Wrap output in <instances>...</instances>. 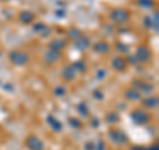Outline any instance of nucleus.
Listing matches in <instances>:
<instances>
[{
    "label": "nucleus",
    "mask_w": 159,
    "mask_h": 150,
    "mask_svg": "<svg viewBox=\"0 0 159 150\" xmlns=\"http://www.w3.org/2000/svg\"><path fill=\"white\" fill-rule=\"evenodd\" d=\"M151 150H158V148L155 146V148H151Z\"/></svg>",
    "instance_id": "nucleus-6"
},
{
    "label": "nucleus",
    "mask_w": 159,
    "mask_h": 150,
    "mask_svg": "<svg viewBox=\"0 0 159 150\" xmlns=\"http://www.w3.org/2000/svg\"><path fill=\"white\" fill-rule=\"evenodd\" d=\"M110 138L117 143H125L126 142V136L125 134H122L121 132H117V130H114V132L110 133Z\"/></svg>",
    "instance_id": "nucleus-2"
},
{
    "label": "nucleus",
    "mask_w": 159,
    "mask_h": 150,
    "mask_svg": "<svg viewBox=\"0 0 159 150\" xmlns=\"http://www.w3.org/2000/svg\"><path fill=\"white\" fill-rule=\"evenodd\" d=\"M131 117L135 120L137 122H139V124H142V122H146V121H148V116L146 113H143L142 110H135L133 114H131Z\"/></svg>",
    "instance_id": "nucleus-3"
},
{
    "label": "nucleus",
    "mask_w": 159,
    "mask_h": 150,
    "mask_svg": "<svg viewBox=\"0 0 159 150\" xmlns=\"http://www.w3.org/2000/svg\"><path fill=\"white\" fill-rule=\"evenodd\" d=\"M12 60H13V63H16V64H24L28 60L27 57V54H24V53H13L12 54Z\"/></svg>",
    "instance_id": "nucleus-4"
},
{
    "label": "nucleus",
    "mask_w": 159,
    "mask_h": 150,
    "mask_svg": "<svg viewBox=\"0 0 159 150\" xmlns=\"http://www.w3.org/2000/svg\"><path fill=\"white\" fill-rule=\"evenodd\" d=\"M27 146L31 150H43L44 149L43 142L40 141V138H37V137H29L27 141Z\"/></svg>",
    "instance_id": "nucleus-1"
},
{
    "label": "nucleus",
    "mask_w": 159,
    "mask_h": 150,
    "mask_svg": "<svg viewBox=\"0 0 159 150\" xmlns=\"http://www.w3.org/2000/svg\"><path fill=\"white\" fill-rule=\"evenodd\" d=\"M131 150H146V149H143V148H138V146H137V148H133Z\"/></svg>",
    "instance_id": "nucleus-5"
}]
</instances>
